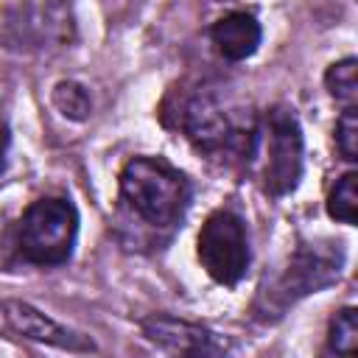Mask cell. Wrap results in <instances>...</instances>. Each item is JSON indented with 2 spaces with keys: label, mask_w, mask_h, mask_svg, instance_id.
I'll use <instances>...</instances> for the list:
<instances>
[{
  "label": "cell",
  "mask_w": 358,
  "mask_h": 358,
  "mask_svg": "<svg viewBox=\"0 0 358 358\" xmlns=\"http://www.w3.org/2000/svg\"><path fill=\"white\" fill-rule=\"evenodd\" d=\"M190 196L193 187L187 176L162 157H134L120 171L123 213L157 235H171L182 224L190 207Z\"/></svg>",
  "instance_id": "1"
},
{
  "label": "cell",
  "mask_w": 358,
  "mask_h": 358,
  "mask_svg": "<svg viewBox=\"0 0 358 358\" xmlns=\"http://www.w3.org/2000/svg\"><path fill=\"white\" fill-rule=\"evenodd\" d=\"M341 268H344V249L338 241L299 243L288 257L285 268H280V274L260 288L252 305L255 319L266 324L282 319L294 302L333 285L341 277Z\"/></svg>",
  "instance_id": "2"
},
{
  "label": "cell",
  "mask_w": 358,
  "mask_h": 358,
  "mask_svg": "<svg viewBox=\"0 0 358 358\" xmlns=\"http://www.w3.org/2000/svg\"><path fill=\"white\" fill-rule=\"evenodd\" d=\"M302 157L305 140L299 120L291 106H271L257 123L255 148L249 165L257 162V182L266 196L282 199L296 190L302 179Z\"/></svg>",
  "instance_id": "3"
},
{
  "label": "cell",
  "mask_w": 358,
  "mask_h": 358,
  "mask_svg": "<svg viewBox=\"0 0 358 358\" xmlns=\"http://www.w3.org/2000/svg\"><path fill=\"white\" fill-rule=\"evenodd\" d=\"M78 235V213L73 201L48 196L36 199L14 229V249L31 266H62L70 260Z\"/></svg>",
  "instance_id": "4"
},
{
  "label": "cell",
  "mask_w": 358,
  "mask_h": 358,
  "mask_svg": "<svg viewBox=\"0 0 358 358\" xmlns=\"http://www.w3.org/2000/svg\"><path fill=\"white\" fill-rule=\"evenodd\" d=\"M179 126L196 145V151L207 154L210 159H241L249 165L257 123L238 126L213 92H196L193 98H187Z\"/></svg>",
  "instance_id": "5"
},
{
  "label": "cell",
  "mask_w": 358,
  "mask_h": 358,
  "mask_svg": "<svg viewBox=\"0 0 358 358\" xmlns=\"http://www.w3.org/2000/svg\"><path fill=\"white\" fill-rule=\"evenodd\" d=\"M199 263L221 285H238L252 263L249 232L241 213L232 207H218L207 215L199 232Z\"/></svg>",
  "instance_id": "6"
},
{
  "label": "cell",
  "mask_w": 358,
  "mask_h": 358,
  "mask_svg": "<svg viewBox=\"0 0 358 358\" xmlns=\"http://www.w3.org/2000/svg\"><path fill=\"white\" fill-rule=\"evenodd\" d=\"M143 336L168 350V352H179V355H221L227 350V341H221L213 330L201 327V324H193V322H185V319H176V316H168V313H157V316H148L143 319Z\"/></svg>",
  "instance_id": "7"
},
{
  "label": "cell",
  "mask_w": 358,
  "mask_h": 358,
  "mask_svg": "<svg viewBox=\"0 0 358 358\" xmlns=\"http://www.w3.org/2000/svg\"><path fill=\"white\" fill-rule=\"evenodd\" d=\"M3 313H6L8 327L14 333L25 336V338L45 341V344H53V347H62V350H73V352H92L95 350V341L92 338L62 327L59 322H53L50 316H45L42 310H36L28 302L6 299L3 302Z\"/></svg>",
  "instance_id": "8"
},
{
  "label": "cell",
  "mask_w": 358,
  "mask_h": 358,
  "mask_svg": "<svg viewBox=\"0 0 358 358\" xmlns=\"http://www.w3.org/2000/svg\"><path fill=\"white\" fill-rule=\"evenodd\" d=\"M210 39L224 59L243 62L257 50L263 31H260V22L249 11H232L210 28Z\"/></svg>",
  "instance_id": "9"
},
{
  "label": "cell",
  "mask_w": 358,
  "mask_h": 358,
  "mask_svg": "<svg viewBox=\"0 0 358 358\" xmlns=\"http://www.w3.org/2000/svg\"><path fill=\"white\" fill-rule=\"evenodd\" d=\"M324 87L338 103L355 106V101H358V62L352 56H347V59L330 64L324 73Z\"/></svg>",
  "instance_id": "10"
},
{
  "label": "cell",
  "mask_w": 358,
  "mask_h": 358,
  "mask_svg": "<svg viewBox=\"0 0 358 358\" xmlns=\"http://www.w3.org/2000/svg\"><path fill=\"white\" fill-rule=\"evenodd\" d=\"M355 185H358V173L355 171H347L333 185V190L327 196V215L333 221H341V224H350V227L355 224V218H358V193H355Z\"/></svg>",
  "instance_id": "11"
},
{
  "label": "cell",
  "mask_w": 358,
  "mask_h": 358,
  "mask_svg": "<svg viewBox=\"0 0 358 358\" xmlns=\"http://www.w3.org/2000/svg\"><path fill=\"white\" fill-rule=\"evenodd\" d=\"M355 350H358V310L341 308L327 327V352L355 355Z\"/></svg>",
  "instance_id": "12"
},
{
  "label": "cell",
  "mask_w": 358,
  "mask_h": 358,
  "mask_svg": "<svg viewBox=\"0 0 358 358\" xmlns=\"http://www.w3.org/2000/svg\"><path fill=\"white\" fill-rule=\"evenodd\" d=\"M53 106L70 120H84L92 112V98L78 81H59L53 87Z\"/></svg>",
  "instance_id": "13"
},
{
  "label": "cell",
  "mask_w": 358,
  "mask_h": 358,
  "mask_svg": "<svg viewBox=\"0 0 358 358\" xmlns=\"http://www.w3.org/2000/svg\"><path fill=\"white\" fill-rule=\"evenodd\" d=\"M336 148L347 162L358 159V109L355 106H344L336 123Z\"/></svg>",
  "instance_id": "14"
},
{
  "label": "cell",
  "mask_w": 358,
  "mask_h": 358,
  "mask_svg": "<svg viewBox=\"0 0 358 358\" xmlns=\"http://www.w3.org/2000/svg\"><path fill=\"white\" fill-rule=\"evenodd\" d=\"M6 148H8V129H6V123L0 120V171L6 168Z\"/></svg>",
  "instance_id": "15"
}]
</instances>
